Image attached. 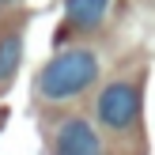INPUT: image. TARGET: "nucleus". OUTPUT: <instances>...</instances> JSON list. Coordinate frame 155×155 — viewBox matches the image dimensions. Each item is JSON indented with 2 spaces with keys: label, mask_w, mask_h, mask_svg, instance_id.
Here are the masks:
<instances>
[{
  "label": "nucleus",
  "mask_w": 155,
  "mask_h": 155,
  "mask_svg": "<svg viewBox=\"0 0 155 155\" xmlns=\"http://www.w3.org/2000/svg\"><path fill=\"white\" fill-rule=\"evenodd\" d=\"M0 4H12V0H0Z\"/></svg>",
  "instance_id": "nucleus-6"
},
{
  "label": "nucleus",
  "mask_w": 155,
  "mask_h": 155,
  "mask_svg": "<svg viewBox=\"0 0 155 155\" xmlns=\"http://www.w3.org/2000/svg\"><path fill=\"white\" fill-rule=\"evenodd\" d=\"M19 57H23V34H4L0 38V87L15 76Z\"/></svg>",
  "instance_id": "nucleus-5"
},
{
  "label": "nucleus",
  "mask_w": 155,
  "mask_h": 155,
  "mask_svg": "<svg viewBox=\"0 0 155 155\" xmlns=\"http://www.w3.org/2000/svg\"><path fill=\"white\" fill-rule=\"evenodd\" d=\"M95 80H98L95 49L72 45V49H61L57 57L38 72V95H42L45 102H68V98L83 95Z\"/></svg>",
  "instance_id": "nucleus-1"
},
{
  "label": "nucleus",
  "mask_w": 155,
  "mask_h": 155,
  "mask_svg": "<svg viewBox=\"0 0 155 155\" xmlns=\"http://www.w3.org/2000/svg\"><path fill=\"white\" fill-rule=\"evenodd\" d=\"M95 117L110 133H125L140 121V91L133 80H114L98 91L95 98Z\"/></svg>",
  "instance_id": "nucleus-2"
},
{
  "label": "nucleus",
  "mask_w": 155,
  "mask_h": 155,
  "mask_svg": "<svg viewBox=\"0 0 155 155\" xmlns=\"http://www.w3.org/2000/svg\"><path fill=\"white\" fill-rule=\"evenodd\" d=\"M106 8H110V0H64V19L68 27L95 30L106 19Z\"/></svg>",
  "instance_id": "nucleus-4"
},
{
  "label": "nucleus",
  "mask_w": 155,
  "mask_h": 155,
  "mask_svg": "<svg viewBox=\"0 0 155 155\" xmlns=\"http://www.w3.org/2000/svg\"><path fill=\"white\" fill-rule=\"evenodd\" d=\"M53 155H106V144L87 117H64L53 133Z\"/></svg>",
  "instance_id": "nucleus-3"
}]
</instances>
